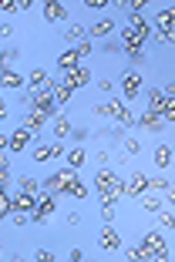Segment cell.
I'll use <instances>...</instances> for the list:
<instances>
[{
  "label": "cell",
  "mask_w": 175,
  "mask_h": 262,
  "mask_svg": "<svg viewBox=\"0 0 175 262\" xmlns=\"http://www.w3.org/2000/svg\"><path fill=\"white\" fill-rule=\"evenodd\" d=\"M0 118H7V104H4V98H0Z\"/></svg>",
  "instance_id": "obj_42"
},
{
  "label": "cell",
  "mask_w": 175,
  "mask_h": 262,
  "mask_svg": "<svg viewBox=\"0 0 175 262\" xmlns=\"http://www.w3.org/2000/svg\"><path fill=\"white\" fill-rule=\"evenodd\" d=\"M71 195H74V199H88V185H81V182H77V185L71 188Z\"/></svg>",
  "instance_id": "obj_37"
},
{
  "label": "cell",
  "mask_w": 175,
  "mask_h": 262,
  "mask_svg": "<svg viewBox=\"0 0 175 262\" xmlns=\"http://www.w3.org/2000/svg\"><path fill=\"white\" fill-rule=\"evenodd\" d=\"M64 77H68V81H64V84H68V88H84V84H88V81H91V71H88V68H81V64H77V68H74V71H68V74H64Z\"/></svg>",
  "instance_id": "obj_10"
},
{
  "label": "cell",
  "mask_w": 175,
  "mask_h": 262,
  "mask_svg": "<svg viewBox=\"0 0 175 262\" xmlns=\"http://www.w3.org/2000/svg\"><path fill=\"white\" fill-rule=\"evenodd\" d=\"M101 219H105V222H111V219H114V202L101 199Z\"/></svg>",
  "instance_id": "obj_31"
},
{
  "label": "cell",
  "mask_w": 175,
  "mask_h": 262,
  "mask_svg": "<svg viewBox=\"0 0 175 262\" xmlns=\"http://www.w3.org/2000/svg\"><path fill=\"white\" fill-rule=\"evenodd\" d=\"M142 192H148V175L135 171V175L128 178V185H125V195H142Z\"/></svg>",
  "instance_id": "obj_12"
},
{
  "label": "cell",
  "mask_w": 175,
  "mask_h": 262,
  "mask_svg": "<svg viewBox=\"0 0 175 262\" xmlns=\"http://www.w3.org/2000/svg\"><path fill=\"white\" fill-rule=\"evenodd\" d=\"M44 17H47V20H64V17H68V10H64V4L51 0V4H44Z\"/></svg>",
  "instance_id": "obj_21"
},
{
  "label": "cell",
  "mask_w": 175,
  "mask_h": 262,
  "mask_svg": "<svg viewBox=\"0 0 175 262\" xmlns=\"http://www.w3.org/2000/svg\"><path fill=\"white\" fill-rule=\"evenodd\" d=\"M84 162H88V155H84V148H81V145H77V148H71V151H68V168H74V171H77Z\"/></svg>",
  "instance_id": "obj_23"
},
{
  "label": "cell",
  "mask_w": 175,
  "mask_h": 262,
  "mask_svg": "<svg viewBox=\"0 0 175 262\" xmlns=\"http://www.w3.org/2000/svg\"><path fill=\"white\" fill-rule=\"evenodd\" d=\"M111 31H114V20L111 17H101V20H94L84 34H88V37H111Z\"/></svg>",
  "instance_id": "obj_9"
},
{
  "label": "cell",
  "mask_w": 175,
  "mask_h": 262,
  "mask_svg": "<svg viewBox=\"0 0 175 262\" xmlns=\"http://www.w3.org/2000/svg\"><path fill=\"white\" fill-rule=\"evenodd\" d=\"M122 88H125V98H138V91H142V74L138 71H125V81H122Z\"/></svg>",
  "instance_id": "obj_7"
},
{
  "label": "cell",
  "mask_w": 175,
  "mask_h": 262,
  "mask_svg": "<svg viewBox=\"0 0 175 262\" xmlns=\"http://www.w3.org/2000/svg\"><path fill=\"white\" fill-rule=\"evenodd\" d=\"M159 222H162V229H172V222H175L172 208H165V212H159Z\"/></svg>",
  "instance_id": "obj_32"
},
{
  "label": "cell",
  "mask_w": 175,
  "mask_h": 262,
  "mask_svg": "<svg viewBox=\"0 0 175 262\" xmlns=\"http://www.w3.org/2000/svg\"><path fill=\"white\" fill-rule=\"evenodd\" d=\"M122 151L131 158V155H138V151H142V141H138V138H122Z\"/></svg>",
  "instance_id": "obj_26"
},
{
  "label": "cell",
  "mask_w": 175,
  "mask_h": 262,
  "mask_svg": "<svg viewBox=\"0 0 175 262\" xmlns=\"http://www.w3.org/2000/svg\"><path fill=\"white\" fill-rule=\"evenodd\" d=\"M135 124H138V128H145V131H162V115H155V111H148V115L135 118Z\"/></svg>",
  "instance_id": "obj_15"
},
{
  "label": "cell",
  "mask_w": 175,
  "mask_h": 262,
  "mask_svg": "<svg viewBox=\"0 0 175 262\" xmlns=\"http://www.w3.org/2000/svg\"><path fill=\"white\" fill-rule=\"evenodd\" d=\"M17 188H21V192H34V195H37V178H31V175H24L21 178V182H17Z\"/></svg>",
  "instance_id": "obj_28"
},
{
  "label": "cell",
  "mask_w": 175,
  "mask_h": 262,
  "mask_svg": "<svg viewBox=\"0 0 175 262\" xmlns=\"http://www.w3.org/2000/svg\"><path fill=\"white\" fill-rule=\"evenodd\" d=\"M14 61H17V51H4V54H0V71L14 68Z\"/></svg>",
  "instance_id": "obj_30"
},
{
  "label": "cell",
  "mask_w": 175,
  "mask_h": 262,
  "mask_svg": "<svg viewBox=\"0 0 175 262\" xmlns=\"http://www.w3.org/2000/svg\"><path fill=\"white\" fill-rule=\"evenodd\" d=\"M155 24H159V37L165 40V44H172V40H175V10H172V7L159 10Z\"/></svg>",
  "instance_id": "obj_3"
},
{
  "label": "cell",
  "mask_w": 175,
  "mask_h": 262,
  "mask_svg": "<svg viewBox=\"0 0 175 262\" xmlns=\"http://www.w3.org/2000/svg\"><path fill=\"white\" fill-rule=\"evenodd\" d=\"M98 115L114 118V121H122L125 128H131V124H135V115H131V111L125 108L122 101H111V98H108V104H101V108H98Z\"/></svg>",
  "instance_id": "obj_2"
},
{
  "label": "cell",
  "mask_w": 175,
  "mask_h": 262,
  "mask_svg": "<svg viewBox=\"0 0 175 262\" xmlns=\"http://www.w3.org/2000/svg\"><path fill=\"white\" fill-rule=\"evenodd\" d=\"M10 199H14V212H34V205H37V195L21 192V188H17V195H10Z\"/></svg>",
  "instance_id": "obj_8"
},
{
  "label": "cell",
  "mask_w": 175,
  "mask_h": 262,
  "mask_svg": "<svg viewBox=\"0 0 175 262\" xmlns=\"http://www.w3.org/2000/svg\"><path fill=\"white\" fill-rule=\"evenodd\" d=\"M47 91L54 94V104H68L71 94H74V88H68V84H54V81H51V88H47Z\"/></svg>",
  "instance_id": "obj_16"
},
{
  "label": "cell",
  "mask_w": 175,
  "mask_h": 262,
  "mask_svg": "<svg viewBox=\"0 0 175 262\" xmlns=\"http://www.w3.org/2000/svg\"><path fill=\"white\" fill-rule=\"evenodd\" d=\"M98 246L101 249H111V252H118V249H122V235L111 229V222H105V229H101V235H98Z\"/></svg>",
  "instance_id": "obj_5"
},
{
  "label": "cell",
  "mask_w": 175,
  "mask_h": 262,
  "mask_svg": "<svg viewBox=\"0 0 175 262\" xmlns=\"http://www.w3.org/2000/svg\"><path fill=\"white\" fill-rule=\"evenodd\" d=\"M71 135H74V138H77V145H81V141H88V138H91V131H88V128H71Z\"/></svg>",
  "instance_id": "obj_35"
},
{
  "label": "cell",
  "mask_w": 175,
  "mask_h": 262,
  "mask_svg": "<svg viewBox=\"0 0 175 262\" xmlns=\"http://www.w3.org/2000/svg\"><path fill=\"white\" fill-rule=\"evenodd\" d=\"M7 145H10V138H4V135H0V155L7 151Z\"/></svg>",
  "instance_id": "obj_41"
},
{
  "label": "cell",
  "mask_w": 175,
  "mask_h": 262,
  "mask_svg": "<svg viewBox=\"0 0 175 262\" xmlns=\"http://www.w3.org/2000/svg\"><path fill=\"white\" fill-rule=\"evenodd\" d=\"M0 84H4V88H17V91H21V88H24V77L17 74L14 68H7V71H0Z\"/></svg>",
  "instance_id": "obj_17"
},
{
  "label": "cell",
  "mask_w": 175,
  "mask_h": 262,
  "mask_svg": "<svg viewBox=\"0 0 175 262\" xmlns=\"http://www.w3.org/2000/svg\"><path fill=\"white\" fill-rule=\"evenodd\" d=\"M125 54H128L135 64H142V61H145V51H142V47H131V51H125Z\"/></svg>",
  "instance_id": "obj_34"
},
{
  "label": "cell",
  "mask_w": 175,
  "mask_h": 262,
  "mask_svg": "<svg viewBox=\"0 0 175 262\" xmlns=\"http://www.w3.org/2000/svg\"><path fill=\"white\" fill-rule=\"evenodd\" d=\"M68 135H71V121L64 115H57L54 118V138H68Z\"/></svg>",
  "instance_id": "obj_24"
},
{
  "label": "cell",
  "mask_w": 175,
  "mask_h": 262,
  "mask_svg": "<svg viewBox=\"0 0 175 262\" xmlns=\"http://www.w3.org/2000/svg\"><path fill=\"white\" fill-rule=\"evenodd\" d=\"M84 37H88L84 27H68V31H64V40H68V44H81Z\"/></svg>",
  "instance_id": "obj_25"
},
{
  "label": "cell",
  "mask_w": 175,
  "mask_h": 262,
  "mask_svg": "<svg viewBox=\"0 0 175 262\" xmlns=\"http://www.w3.org/2000/svg\"><path fill=\"white\" fill-rule=\"evenodd\" d=\"M10 212H14V199H10V195L4 192V195H0V219H7Z\"/></svg>",
  "instance_id": "obj_29"
},
{
  "label": "cell",
  "mask_w": 175,
  "mask_h": 262,
  "mask_svg": "<svg viewBox=\"0 0 175 262\" xmlns=\"http://www.w3.org/2000/svg\"><path fill=\"white\" fill-rule=\"evenodd\" d=\"M34 259H37V262H51L54 252H47V249H37V252H34Z\"/></svg>",
  "instance_id": "obj_38"
},
{
  "label": "cell",
  "mask_w": 175,
  "mask_h": 262,
  "mask_svg": "<svg viewBox=\"0 0 175 262\" xmlns=\"http://www.w3.org/2000/svg\"><path fill=\"white\" fill-rule=\"evenodd\" d=\"M57 178H61V192H68V195H71V188H74L77 182H81L74 168H64V171H57Z\"/></svg>",
  "instance_id": "obj_19"
},
{
  "label": "cell",
  "mask_w": 175,
  "mask_h": 262,
  "mask_svg": "<svg viewBox=\"0 0 175 262\" xmlns=\"http://www.w3.org/2000/svg\"><path fill=\"white\" fill-rule=\"evenodd\" d=\"M31 135L34 131H27V128H17L14 135H10V151H24V148H27V141H31Z\"/></svg>",
  "instance_id": "obj_14"
},
{
  "label": "cell",
  "mask_w": 175,
  "mask_h": 262,
  "mask_svg": "<svg viewBox=\"0 0 175 262\" xmlns=\"http://www.w3.org/2000/svg\"><path fill=\"white\" fill-rule=\"evenodd\" d=\"M77 61H81V57H77V51L71 47V51H64V54L57 57V68H61L64 74H68V71H74V68H77Z\"/></svg>",
  "instance_id": "obj_18"
},
{
  "label": "cell",
  "mask_w": 175,
  "mask_h": 262,
  "mask_svg": "<svg viewBox=\"0 0 175 262\" xmlns=\"http://www.w3.org/2000/svg\"><path fill=\"white\" fill-rule=\"evenodd\" d=\"M68 259H71V262H81V259H84V252H81V249H71Z\"/></svg>",
  "instance_id": "obj_39"
},
{
  "label": "cell",
  "mask_w": 175,
  "mask_h": 262,
  "mask_svg": "<svg viewBox=\"0 0 175 262\" xmlns=\"http://www.w3.org/2000/svg\"><path fill=\"white\" fill-rule=\"evenodd\" d=\"M54 199H57V195H51V192H47L44 199H37V205H34V212H31L34 222H47V219H51V212H54Z\"/></svg>",
  "instance_id": "obj_4"
},
{
  "label": "cell",
  "mask_w": 175,
  "mask_h": 262,
  "mask_svg": "<svg viewBox=\"0 0 175 262\" xmlns=\"http://www.w3.org/2000/svg\"><path fill=\"white\" fill-rule=\"evenodd\" d=\"M94 188H98V195L105 202H118L125 195V182L114 175L111 168H98V175H94Z\"/></svg>",
  "instance_id": "obj_1"
},
{
  "label": "cell",
  "mask_w": 175,
  "mask_h": 262,
  "mask_svg": "<svg viewBox=\"0 0 175 262\" xmlns=\"http://www.w3.org/2000/svg\"><path fill=\"white\" fill-rule=\"evenodd\" d=\"M27 88H31L34 94L37 91H47V88H51V77H47V71H31V77H27Z\"/></svg>",
  "instance_id": "obj_11"
},
{
  "label": "cell",
  "mask_w": 175,
  "mask_h": 262,
  "mask_svg": "<svg viewBox=\"0 0 175 262\" xmlns=\"http://www.w3.org/2000/svg\"><path fill=\"white\" fill-rule=\"evenodd\" d=\"M31 108L41 111V115H47V118H54V94L51 91H37L34 101H31Z\"/></svg>",
  "instance_id": "obj_6"
},
{
  "label": "cell",
  "mask_w": 175,
  "mask_h": 262,
  "mask_svg": "<svg viewBox=\"0 0 175 262\" xmlns=\"http://www.w3.org/2000/svg\"><path fill=\"white\" fill-rule=\"evenodd\" d=\"M64 148H61V141H54V145H41L37 151H34V162H51V158H57Z\"/></svg>",
  "instance_id": "obj_13"
},
{
  "label": "cell",
  "mask_w": 175,
  "mask_h": 262,
  "mask_svg": "<svg viewBox=\"0 0 175 262\" xmlns=\"http://www.w3.org/2000/svg\"><path fill=\"white\" fill-rule=\"evenodd\" d=\"M47 124V115H41V111H31V115L24 118V124L21 128H27V131H41Z\"/></svg>",
  "instance_id": "obj_20"
},
{
  "label": "cell",
  "mask_w": 175,
  "mask_h": 262,
  "mask_svg": "<svg viewBox=\"0 0 175 262\" xmlns=\"http://www.w3.org/2000/svg\"><path fill=\"white\" fill-rule=\"evenodd\" d=\"M125 10H128V14H138V10L145 7V0H128V4H122Z\"/></svg>",
  "instance_id": "obj_33"
},
{
  "label": "cell",
  "mask_w": 175,
  "mask_h": 262,
  "mask_svg": "<svg viewBox=\"0 0 175 262\" xmlns=\"http://www.w3.org/2000/svg\"><path fill=\"white\" fill-rule=\"evenodd\" d=\"M142 208H145V212H159V208H162V199H155V195H145V192H142Z\"/></svg>",
  "instance_id": "obj_27"
},
{
  "label": "cell",
  "mask_w": 175,
  "mask_h": 262,
  "mask_svg": "<svg viewBox=\"0 0 175 262\" xmlns=\"http://www.w3.org/2000/svg\"><path fill=\"white\" fill-rule=\"evenodd\" d=\"M74 51H77V57H88V54H91V44L81 40V44H74Z\"/></svg>",
  "instance_id": "obj_36"
},
{
  "label": "cell",
  "mask_w": 175,
  "mask_h": 262,
  "mask_svg": "<svg viewBox=\"0 0 175 262\" xmlns=\"http://www.w3.org/2000/svg\"><path fill=\"white\" fill-rule=\"evenodd\" d=\"M105 51H108V54H122L125 47H122V44H111V40H108V47H105Z\"/></svg>",
  "instance_id": "obj_40"
},
{
  "label": "cell",
  "mask_w": 175,
  "mask_h": 262,
  "mask_svg": "<svg viewBox=\"0 0 175 262\" xmlns=\"http://www.w3.org/2000/svg\"><path fill=\"white\" fill-rule=\"evenodd\" d=\"M155 165H159V168H168V165H172V145H159L155 148V158H152Z\"/></svg>",
  "instance_id": "obj_22"
}]
</instances>
